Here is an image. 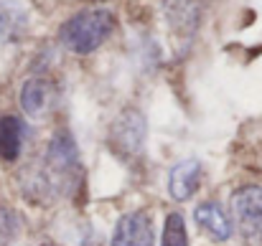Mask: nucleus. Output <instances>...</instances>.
Listing matches in <instances>:
<instances>
[{
    "label": "nucleus",
    "mask_w": 262,
    "mask_h": 246,
    "mask_svg": "<svg viewBox=\"0 0 262 246\" xmlns=\"http://www.w3.org/2000/svg\"><path fill=\"white\" fill-rule=\"evenodd\" d=\"M115 31V15L104 8L82 10L74 18H69L61 28V41L74 54H89L99 48L110 33Z\"/></svg>",
    "instance_id": "nucleus-1"
},
{
    "label": "nucleus",
    "mask_w": 262,
    "mask_h": 246,
    "mask_svg": "<svg viewBox=\"0 0 262 246\" xmlns=\"http://www.w3.org/2000/svg\"><path fill=\"white\" fill-rule=\"evenodd\" d=\"M77 147L72 142V137L67 132L56 135L49 145V153H46V165H43V173H46V188L51 193H61V190H69L74 185V178H77Z\"/></svg>",
    "instance_id": "nucleus-2"
},
{
    "label": "nucleus",
    "mask_w": 262,
    "mask_h": 246,
    "mask_svg": "<svg viewBox=\"0 0 262 246\" xmlns=\"http://www.w3.org/2000/svg\"><path fill=\"white\" fill-rule=\"evenodd\" d=\"M232 218L245 236V241L252 246L262 244V188L247 185L239 188L232 195Z\"/></svg>",
    "instance_id": "nucleus-3"
},
{
    "label": "nucleus",
    "mask_w": 262,
    "mask_h": 246,
    "mask_svg": "<svg viewBox=\"0 0 262 246\" xmlns=\"http://www.w3.org/2000/svg\"><path fill=\"white\" fill-rule=\"evenodd\" d=\"M153 221L145 211H133L125 213L112 234V246H153Z\"/></svg>",
    "instance_id": "nucleus-4"
},
{
    "label": "nucleus",
    "mask_w": 262,
    "mask_h": 246,
    "mask_svg": "<svg viewBox=\"0 0 262 246\" xmlns=\"http://www.w3.org/2000/svg\"><path fill=\"white\" fill-rule=\"evenodd\" d=\"M20 104H23L26 114L33 117V119H41V117L51 114L54 107H56V86H54V82H49L43 77L28 79L23 91H20Z\"/></svg>",
    "instance_id": "nucleus-5"
},
{
    "label": "nucleus",
    "mask_w": 262,
    "mask_h": 246,
    "mask_svg": "<svg viewBox=\"0 0 262 246\" xmlns=\"http://www.w3.org/2000/svg\"><path fill=\"white\" fill-rule=\"evenodd\" d=\"M199 180H201V163L199 160H183L171 170L168 190L176 201H188L199 190Z\"/></svg>",
    "instance_id": "nucleus-6"
},
{
    "label": "nucleus",
    "mask_w": 262,
    "mask_h": 246,
    "mask_svg": "<svg viewBox=\"0 0 262 246\" xmlns=\"http://www.w3.org/2000/svg\"><path fill=\"white\" fill-rule=\"evenodd\" d=\"M193 218H196V224L211 236V239H216V241H227L229 236H232V221H229V216L216 206V203H201L196 211H193Z\"/></svg>",
    "instance_id": "nucleus-7"
},
{
    "label": "nucleus",
    "mask_w": 262,
    "mask_h": 246,
    "mask_svg": "<svg viewBox=\"0 0 262 246\" xmlns=\"http://www.w3.org/2000/svg\"><path fill=\"white\" fill-rule=\"evenodd\" d=\"M115 135H117V147L120 150H140L143 145V135H145V127H143V117L133 109L122 112V117L115 122Z\"/></svg>",
    "instance_id": "nucleus-8"
},
{
    "label": "nucleus",
    "mask_w": 262,
    "mask_h": 246,
    "mask_svg": "<svg viewBox=\"0 0 262 246\" xmlns=\"http://www.w3.org/2000/svg\"><path fill=\"white\" fill-rule=\"evenodd\" d=\"M26 140V127L18 117H3L0 119V160L13 163L20 155Z\"/></svg>",
    "instance_id": "nucleus-9"
},
{
    "label": "nucleus",
    "mask_w": 262,
    "mask_h": 246,
    "mask_svg": "<svg viewBox=\"0 0 262 246\" xmlns=\"http://www.w3.org/2000/svg\"><path fill=\"white\" fill-rule=\"evenodd\" d=\"M161 246H188V236H186V226H183L181 213H168Z\"/></svg>",
    "instance_id": "nucleus-10"
},
{
    "label": "nucleus",
    "mask_w": 262,
    "mask_h": 246,
    "mask_svg": "<svg viewBox=\"0 0 262 246\" xmlns=\"http://www.w3.org/2000/svg\"><path fill=\"white\" fill-rule=\"evenodd\" d=\"M15 229H18V226H15V216H13L8 208L0 206V246L10 241V236L15 234Z\"/></svg>",
    "instance_id": "nucleus-11"
},
{
    "label": "nucleus",
    "mask_w": 262,
    "mask_h": 246,
    "mask_svg": "<svg viewBox=\"0 0 262 246\" xmlns=\"http://www.w3.org/2000/svg\"><path fill=\"white\" fill-rule=\"evenodd\" d=\"M43 246H51V244H43Z\"/></svg>",
    "instance_id": "nucleus-12"
}]
</instances>
